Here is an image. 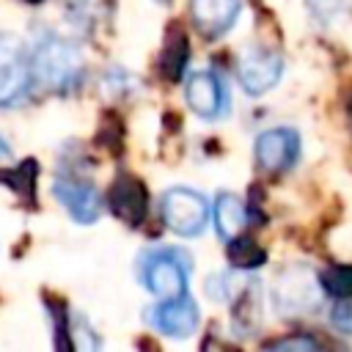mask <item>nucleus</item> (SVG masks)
Segmentation results:
<instances>
[{
	"instance_id": "1",
	"label": "nucleus",
	"mask_w": 352,
	"mask_h": 352,
	"mask_svg": "<svg viewBox=\"0 0 352 352\" xmlns=\"http://www.w3.org/2000/svg\"><path fill=\"white\" fill-rule=\"evenodd\" d=\"M33 82L52 94H69L82 82L85 63L74 41L55 33H44L30 52Z\"/></svg>"
},
{
	"instance_id": "2",
	"label": "nucleus",
	"mask_w": 352,
	"mask_h": 352,
	"mask_svg": "<svg viewBox=\"0 0 352 352\" xmlns=\"http://www.w3.org/2000/svg\"><path fill=\"white\" fill-rule=\"evenodd\" d=\"M187 275H190V256H184L182 250H154L143 258L140 267V280L143 286L160 297H179L187 292Z\"/></svg>"
},
{
	"instance_id": "3",
	"label": "nucleus",
	"mask_w": 352,
	"mask_h": 352,
	"mask_svg": "<svg viewBox=\"0 0 352 352\" xmlns=\"http://www.w3.org/2000/svg\"><path fill=\"white\" fill-rule=\"evenodd\" d=\"M30 88H33L30 55L14 36L0 33V107L22 104L30 96Z\"/></svg>"
},
{
	"instance_id": "4",
	"label": "nucleus",
	"mask_w": 352,
	"mask_h": 352,
	"mask_svg": "<svg viewBox=\"0 0 352 352\" xmlns=\"http://www.w3.org/2000/svg\"><path fill=\"white\" fill-rule=\"evenodd\" d=\"M322 283L319 275H314L308 267H289L275 278L272 286V302L280 314L297 316V314H311L319 300H322Z\"/></svg>"
},
{
	"instance_id": "5",
	"label": "nucleus",
	"mask_w": 352,
	"mask_h": 352,
	"mask_svg": "<svg viewBox=\"0 0 352 352\" xmlns=\"http://www.w3.org/2000/svg\"><path fill=\"white\" fill-rule=\"evenodd\" d=\"M162 220L179 236H198L209 223V204L198 190L170 187L162 195Z\"/></svg>"
},
{
	"instance_id": "6",
	"label": "nucleus",
	"mask_w": 352,
	"mask_h": 352,
	"mask_svg": "<svg viewBox=\"0 0 352 352\" xmlns=\"http://www.w3.org/2000/svg\"><path fill=\"white\" fill-rule=\"evenodd\" d=\"M52 195L72 214L74 223L88 226V223L99 220V214H102V195H99V190L91 182H85L82 176H77V173L60 170L55 176V182H52Z\"/></svg>"
},
{
	"instance_id": "7",
	"label": "nucleus",
	"mask_w": 352,
	"mask_h": 352,
	"mask_svg": "<svg viewBox=\"0 0 352 352\" xmlns=\"http://www.w3.org/2000/svg\"><path fill=\"white\" fill-rule=\"evenodd\" d=\"M283 74V60L275 50L248 47L236 60V80L250 96H261L278 85Z\"/></svg>"
},
{
	"instance_id": "8",
	"label": "nucleus",
	"mask_w": 352,
	"mask_h": 352,
	"mask_svg": "<svg viewBox=\"0 0 352 352\" xmlns=\"http://www.w3.org/2000/svg\"><path fill=\"white\" fill-rule=\"evenodd\" d=\"M253 154H256V162H258L261 170L286 173L300 160V135H297V129H289V126L264 129L256 138Z\"/></svg>"
},
{
	"instance_id": "9",
	"label": "nucleus",
	"mask_w": 352,
	"mask_h": 352,
	"mask_svg": "<svg viewBox=\"0 0 352 352\" xmlns=\"http://www.w3.org/2000/svg\"><path fill=\"white\" fill-rule=\"evenodd\" d=\"M184 99H187V107L206 121L223 118L231 107L228 88L214 72H192L184 82Z\"/></svg>"
},
{
	"instance_id": "10",
	"label": "nucleus",
	"mask_w": 352,
	"mask_h": 352,
	"mask_svg": "<svg viewBox=\"0 0 352 352\" xmlns=\"http://www.w3.org/2000/svg\"><path fill=\"white\" fill-rule=\"evenodd\" d=\"M107 204H110V212L118 220H124L126 226H132V228L143 226L146 217H148L146 184L140 179H135L132 173H118L116 176V182L107 190Z\"/></svg>"
},
{
	"instance_id": "11",
	"label": "nucleus",
	"mask_w": 352,
	"mask_h": 352,
	"mask_svg": "<svg viewBox=\"0 0 352 352\" xmlns=\"http://www.w3.org/2000/svg\"><path fill=\"white\" fill-rule=\"evenodd\" d=\"M148 322L160 333H165L170 338H187V336H192L198 330L201 314H198L195 300L184 292L179 297H168L160 305H154L151 314H148Z\"/></svg>"
},
{
	"instance_id": "12",
	"label": "nucleus",
	"mask_w": 352,
	"mask_h": 352,
	"mask_svg": "<svg viewBox=\"0 0 352 352\" xmlns=\"http://www.w3.org/2000/svg\"><path fill=\"white\" fill-rule=\"evenodd\" d=\"M242 11V0H190V19L206 38L228 33Z\"/></svg>"
},
{
	"instance_id": "13",
	"label": "nucleus",
	"mask_w": 352,
	"mask_h": 352,
	"mask_svg": "<svg viewBox=\"0 0 352 352\" xmlns=\"http://www.w3.org/2000/svg\"><path fill=\"white\" fill-rule=\"evenodd\" d=\"M190 60V41L182 28H170L165 33V47L160 55V74L165 80H179Z\"/></svg>"
},
{
	"instance_id": "14",
	"label": "nucleus",
	"mask_w": 352,
	"mask_h": 352,
	"mask_svg": "<svg viewBox=\"0 0 352 352\" xmlns=\"http://www.w3.org/2000/svg\"><path fill=\"white\" fill-rule=\"evenodd\" d=\"M212 220L220 239H231L245 226V204L234 192H220L212 204Z\"/></svg>"
},
{
	"instance_id": "15",
	"label": "nucleus",
	"mask_w": 352,
	"mask_h": 352,
	"mask_svg": "<svg viewBox=\"0 0 352 352\" xmlns=\"http://www.w3.org/2000/svg\"><path fill=\"white\" fill-rule=\"evenodd\" d=\"M226 256H228V264L236 270H258L267 261V250L248 236H231L226 245Z\"/></svg>"
},
{
	"instance_id": "16",
	"label": "nucleus",
	"mask_w": 352,
	"mask_h": 352,
	"mask_svg": "<svg viewBox=\"0 0 352 352\" xmlns=\"http://www.w3.org/2000/svg\"><path fill=\"white\" fill-rule=\"evenodd\" d=\"M319 283L330 297H352V267L349 264H333L319 272Z\"/></svg>"
},
{
	"instance_id": "17",
	"label": "nucleus",
	"mask_w": 352,
	"mask_h": 352,
	"mask_svg": "<svg viewBox=\"0 0 352 352\" xmlns=\"http://www.w3.org/2000/svg\"><path fill=\"white\" fill-rule=\"evenodd\" d=\"M305 6L322 25H336L352 14V0H305Z\"/></svg>"
},
{
	"instance_id": "18",
	"label": "nucleus",
	"mask_w": 352,
	"mask_h": 352,
	"mask_svg": "<svg viewBox=\"0 0 352 352\" xmlns=\"http://www.w3.org/2000/svg\"><path fill=\"white\" fill-rule=\"evenodd\" d=\"M36 162L33 160H25V162H19V168L16 170H11V173H0V182H6L8 187H14L22 198H30L33 192H36Z\"/></svg>"
},
{
	"instance_id": "19",
	"label": "nucleus",
	"mask_w": 352,
	"mask_h": 352,
	"mask_svg": "<svg viewBox=\"0 0 352 352\" xmlns=\"http://www.w3.org/2000/svg\"><path fill=\"white\" fill-rule=\"evenodd\" d=\"M113 0H66V8L74 22L80 25H96L104 16V8H110Z\"/></svg>"
},
{
	"instance_id": "20",
	"label": "nucleus",
	"mask_w": 352,
	"mask_h": 352,
	"mask_svg": "<svg viewBox=\"0 0 352 352\" xmlns=\"http://www.w3.org/2000/svg\"><path fill=\"white\" fill-rule=\"evenodd\" d=\"M330 324L338 333L352 336V297H338L336 305L330 308Z\"/></svg>"
},
{
	"instance_id": "21",
	"label": "nucleus",
	"mask_w": 352,
	"mask_h": 352,
	"mask_svg": "<svg viewBox=\"0 0 352 352\" xmlns=\"http://www.w3.org/2000/svg\"><path fill=\"white\" fill-rule=\"evenodd\" d=\"M316 346H319V341L311 336H286V338L267 344V349H316Z\"/></svg>"
},
{
	"instance_id": "22",
	"label": "nucleus",
	"mask_w": 352,
	"mask_h": 352,
	"mask_svg": "<svg viewBox=\"0 0 352 352\" xmlns=\"http://www.w3.org/2000/svg\"><path fill=\"white\" fill-rule=\"evenodd\" d=\"M8 157H11V146L0 138V162H3V160H8Z\"/></svg>"
},
{
	"instance_id": "23",
	"label": "nucleus",
	"mask_w": 352,
	"mask_h": 352,
	"mask_svg": "<svg viewBox=\"0 0 352 352\" xmlns=\"http://www.w3.org/2000/svg\"><path fill=\"white\" fill-rule=\"evenodd\" d=\"M346 110H349V118H352V96H349V102H346Z\"/></svg>"
},
{
	"instance_id": "24",
	"label": "nucleus",
	"mask_w": 352,
	"mask_h": 352,
	"mask_svg": "<svg viewBox=\"0 0 352 352\" xmlns=\"http://www.w3.org/2000/svg\"><path fill=\"white\" fill-rule=\"evenodd\" d=\"M25 3H41V0H25Z\"/></svg>"
}]
</instances>
